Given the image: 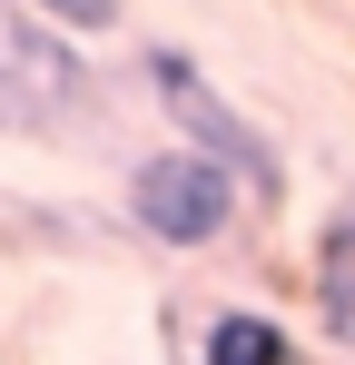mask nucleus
<instances>
[{
	"instance_id": "obj_1",
	"label": "nucleus",
	"mask_w": 355,
	"mask_h": 365,
	"mask_svg": "<svg viewBox=\"0 0 355 365\" xmlns=\"http://www.w3.org/2000/svg\"><path fill=\"white\" fill-rule=\"evenodd\" d=\"M148 89H158V109L178 119V138H187L197 158H217L247 197H287V158L247 128V109H237V99L187 60V50H148Z\"/></svg>"
},
{
	"instance_id": "obj_2",
	"label": "nucleus",
	"mask_w": 355,
	"mask_h": 365,
	"mask_svg": "<svg viewBox=\"0 0 355 365\" xmlns=\"http://www.w3.org/2000/svg\"><path fill=\"white\" fill-rule=\"evenodd\" d=\"M237 197H247V187H237L217 158H197V148H158V158L128 168V217L158 247H217L227 217H237Z\"/></svg>"
},
{
	"instance_id": "obj_3",
	"label": "nucleus",
	"mask_w": 355,
	"mask_h": 365,
	"mask_svg": "<svg viewBox=\"0 0 355 365\" xmlns=\"http://www.w3.org/2000/svg\"><path fill=\"white\" fill-rule=\"evenodd\" d=\"M0 89L10 99H40V109H89L99 99L89 69H79V50L59 40L50 20H0Z\"/></svg>"
},
{
	"instance_id": "obj_4",
	"label": "nucleus",
	"mask_w": 355,
	"mask_h": 365,
	"mask_svg": "<svg viewBox=\"0 0 355 365\" xmlns=\"http://www.w3.org/2000/svg\"><path fill=\"white\" fill-rule=\"evenodd\" d=\"M316 316H326V336L355 356V197L316 227Z\"/></svg>"
},
{
	"instance_id": "obj_5",
	"label": "nucleus",
	"mask_w": 355,
	"mask_h": 365,
	"mask_svg": "<svg viewBox=\"0 0 355 365\" xmlns=\"http://www.w3.org/2000/svg\"><path fill=\"white\" fill-rule=\"evenodd\" d=\"M197 365H296V336L257 306H217L197 326Z\"/></svg>"
},
{
	"instance_id": "obj_6",
	"label": "nucleus",
	"mask_w": 355,
	"mask_h": 365,
	"mask_svg": "<svg viewBox=\"0 0 355 365\" xmlns=\"http://www.w3.org/2000/svg\"><path fill=\"white\" fill-rule=\"evenodd\" d=\"M118 10H128V0H30V20H50V30H69V40L118 30Z\"/></svg>"
}]
</instances>
